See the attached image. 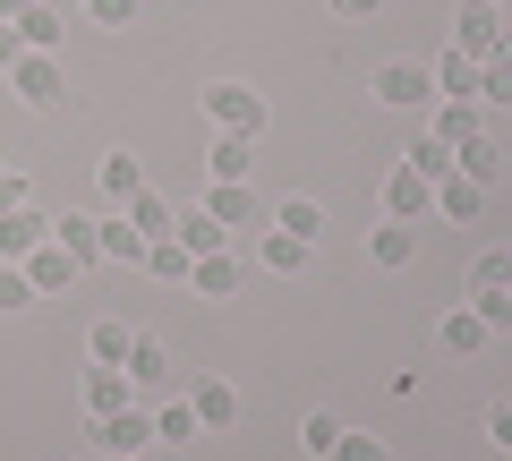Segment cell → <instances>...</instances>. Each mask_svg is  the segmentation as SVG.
I'll return each mask as SVG.
<instances>
[{
  "label": "cell",
  "instance_id": "1",
  "mask_svg": "<svg viewBox=\"0 0 512 461\" xmlns=\"http://www.w3.org/2000/svg\"><path fill=\"white\" fill-rule=\"evenodd\" d=\"M9 86H18V103H26V111H77V94H69V69H60V52H18Z\"/></svg>",
  "mask_w": 512,
  "mask_h": 461
},
{
  "label": "cell",
  "instance_id": "2",
  "mask_svg": "<svg viewBox=\"0 0 512 461\" xmlns=\"http://www.w3.org/2000/svg\"><path fill=\"white\" fill-rule=\"evenodd\" d=\"M205 120H214L222 137H265V94L222 77V86H205Z\"/></svg>",
  "mask_w": 512,
  "mask_h": 461
},
{
  "label": "cell",
  "instance_id": "3",
  "mask_svg": "<svg viewBox=\"0 0 512 461\" xmlns=\"http://www.w3.org/2000/svg\"><path fill=\"white\" fill-rule=\"evenodd\" d=\"M453 52H470L478 69H487V60H504V52H512L504 9H487V0H461V18H453Z\"/></svg>",
  "mask_w": 512,
  "mask_h": 461
},
{
  "label": "cell",
  "instance_id": "4",
  "mask_svg": "<svg viewBox=\"0 0 512 461\" xmlns=\"http://www.w3.org/2000/svg\"><path fill=\"white\" fill-rule=\"evenodd\" d=\"M154 444V410L146 402H128V410H111V419H94V453L103 461H137Z\"/></svg>",
  "mask_w": 512,
  "mask_h": 461
},
{
  "label": "cell",
  "instance_id": "5",
  "mask_svg": "<svg viewBox=\"0 0 512 461\" xmlns=\"http://www.w3.org/2000/svg\"><path fill=\"white\" fill-rule=\"evenodd\" d=\"M376 103H393V111H410V103H436V77H427L419 60H384V69H376Z\"/></svg>",
  "mask_w": 512,
  "mask_h": 461
},
{
  "label": "cell",
  "instance_id": "6",
  "mask_svg": "<svg viewBox=\"0 0 512 461\" xmlns=\"http://www.w3.org/2000/svg\"><path fill=\"white\" fill-rule=\"evenodd\" d=\"M188 410H197L205 436H222V427H239V385H222V376H197V385H188Z\"/></svg>",
  "mask_w": 512,
  "mask_h": 461
},
{
  "label": "cell",
  "instance_id": "7",
  "mask_svg": "<svg viewBox=\"0 0 512 461\" xmlns=\"http://www.w3.org/2000/svg\"><path fill=\"white\" fill-rule=\"evenodd\" d=\"M52 240V222L35 214V205H18V214H0V265H26L35 248Z\"/></svg>",
  "mask_w": 512,
  "mask_h": 461
},
{
  "label": "cell",
  "instance_id": "8",
  "mask_svg": "<svg viewBox=\"0 0 512 461\" xmlns=\"http://www.w3.org/2000/svg\"><path fill=\"white\" fill-rule=\"evenodd\" d=\"M120 368H128V385H137V393H154V385L171 376V351H163V333H137Z\"/></svg>",
  "mask_w": 512,
  "mask_h": 461
},
{
  "label": "cell",
  "instance_id": "9",
  "mask_svg": "<svg viewBox=\"0 0 512 461\" xmlns=\"http://www.w3.org/2000/svg\"><path fill=\"white\" fill-rule=\"evenodd\" d=\"M427 205H436V188H427L419 171H393V180H384V222H419Z\"/></svg>",
  "mask_w": 512,
  "mask_h": 461
},
{
  "label": "cell",
  "instance_id": "10",
  "mask_svg": "<svg viewBox=\"0 0 512 461\" xmlns=\"http://www.w3.org/2000/svg\"><path fill=\"white\" fill-rule=\"evenodd\" d=\"M205 214H214L222 231H239V222H256V214H265V205L248 197V180H214V188H205Z\"/></svg>",
  "mask_w": 512,
  "mask_h": 461
},
{
  "label": "cell",
  "instance_id": "11",
  "mask_svg": "<svg viewBox=\"0 0 512 461\" xmlns=\"http://www.w3.org/2000/svg\"><path fill=\"white\" fill-rule=\"evenodd\" d=\"M427 77H436V103H478V60L470 52H444Z\"/></svg>",
  "mask_w": 512,
  "mask_h": 461
},
{
  "label": "cell",
  "instance_id": "12",
  "mask_svg": "<svg viewBox=\"0 0 512 461\" xmlns=\"http://www.w3.org/2000/svg\"><path fill=\"white\" fill-rule=\"evenodd\" d=\"M137 402V385H128V368H94L86 376V419H111V410Z\"/></svg>",
  "mask_w": 512,
  "mask_h": 461
},
{
  "label": "cell",
  "instance_id": "13",
  "mask_svg": "<svg viewBox=\"0 0 512 461\" xmlns=\"http://www.w3.org/2000/svg\"><path fill=\"white\" fill-rule=\"evenodd\" d=\"M308 257H316V240H291V231H265L256 240V265L265 274H308Z\"/></svg>",
  "mask_w": 512,
  "mask_h": 461
},
{
  "label": "cell",
  "instance_id": "14",
  "mask_svg": "<svg viewBox=\"0 0 512 461\" xmlns=\"http://www.w3.org/2000/svg\"><path fill=\"white\" fill-rule=\"evenodd\" d=\"M94 180H103V197H111V214H120L128 197H137V188H146V171H137V154H103V163H94Z\"/></svg>",
  "mask_w": 512,
  "mask_h": 461
},
{
  "label": "cell",
  "instance_id": "15",
  "mask_svg": "<svg viewBox=\"0 0 512 461\" xmlns=\"http://www.w3.org/2000/svg\"><path fill=\"white\" fill-rule=\"evenodd\" d=\"M94 231H103V265H146V231H137L128 214H103Z\"/></svg>",
  "mask_w": 512,
  "mask_h": 461
},
{
  "label": "cell",
  "instance_id": "16",
  "mask_svg": "<svg viewBox=\"0 0 512 461\" xmlns=\"http://www.w3.org/2000/svg\"><path fill=\"white\" fill-rule=\"evenodd\" d=\"M26 282H35V299H43V291H69V282H77V265H69V248H60V240H43L35 257H26Z\"/></svg>",
  "mask_w": 512,
  "mask_h": 461
},
{
  "label": "cell",
  "instance_id": "17",
  "mask_svg": "<svg viewBox=\"0 0 512 461\" xmlns=\"http://www.w3.org/2000/svg\"><path fill=\"white\" fill-rule=\"evenodd\" d=\"M367 257H376V265H384V274H402V265H410V257H419V222H384L376 240H367Z\"/></svg>",
  "mask_w": 512,
  "mask_h": 461
},
{
  "label": "cell",
  "instance_id": "18",
  "mask_svg": "<svg viewBox=\"0 0 512 461\" xmlns=\"http://www.w3.org/2000/svg\"><path fill=\"white\" fill-rule=\"evenodd\" d=\"M52 240L69 248V265H77V274H86V265H103V231H94L86 214H69V222H52Z\"/></svg>",
  "mask_w": 512,
  "mask_h": 461
},
{
  "label": "cell",
  "instance_id": "19",
  "mask_svg": "<svg viewBox=\"0 0 512 461\" xmlns=\"http://www.w3.org/2000/svg\"><path fill=\"white\" fill-rule=\"evenodd\" d=\"M487 342H495V333L478 325L470 308H453V316H444V325H436V351H453V359H470V351H487Z\"/></svg>",
  "mask_w": 512,
  "mask_h": 461
},
{
  "label": "cell",
  "instance_id": "20",
  "mask_svg": "<svg viewBox=\"0 0 512 461\" xmlns=\"http://www.w3.org/2000/svg\"><path fill=\"white\" fill-rule=\"evenodd\" d=\"M128 342H137V325H128V316H103V325L86 333V359H94V368H120Z\"/></svg>",
  "mask_w": 512,
  "mask_h": 461
},
{
  "label": "cell",
  "instance_id": "21",
  "mask_svg": "<svg viewBox=\"0 0 512 461\" xmlns=\"http://www.w3.org/2000/svg\"><path fill=\"white\" fill-rule=\"evenodd\" d=\"M453 171H461V180H478V188H495V180H504V154H495L487 137H461V146H453Z\"/></svg>",
  "mask_w": 512,
  "mask_h": 461
},
{
  "label": "cell",
  "instance_id": "22",
  "mask_svg": "<svg viewBox=\"0 0 512 461\" xmlns=\"http://www.w3.org/2000/svg\"><path fill=\"white\" fill-rule=\"evenodd\" d=\"M188 291H197V299H231V291H239V265L214 248V257H197V265H188Z\"/></svg>",
  "mask_w": 512,
  "mask_h": 461
},
{
  "label": "cell",
  "instance_id": "23",
  "mask_svg": "<svg viewBox=\"0 0 512 461\" xmlns=\"http://www.w3.org/2000/svg\"><path fill=\"white\" fill-rule=\"evenodd\" d=\"M478 205H487V188H478V180H461V171H453V180H436V214L444 222H478Z\"/></svg>",
  "mask_w": 512,
  "mask_h": 461
},
{
  "label": "cell",
  "instance_id": "24",
  "mask_svg": "<svg viewBox=\"0 0 512 461\" xmlns=\"http://www.w3.org/2000/svg\"><path fill=\"white\" fill-rule=\"evenodd\" d=\"M171 240H180L188 257H214V248L231 240V231H222V222H214V214H205V205H197V214H180V222H171Z\"/></svg>",
  "mask_w": 512,
  "mask_h": 461
},
{
  "label": "cell",
  "instance_id": "25",
  "mask_svg": "<svg viewBox=\"0 0 512 461\" xmlns=\"http://www.w3.org/2000/svg\"><path fill=\"white\" fill-rule=\"evenodd\" d=\"M265 222H274V231H291V240H316V231H325V205H316V197H282Z\"/></svg>",
  "mask_w": 512,
  "mask_h": 461
},
{
  "label": "cell",
  "instance_id": "26",
  "mask_svg": "<svg viewBox=\"0 0 512 461\" xmlns=\"http://www.w3.org/2000/svg\"><path fill=\"white\" fill-rule=\"evenodd\" d=\"M205 171H214V180H248V171H256V137H214Z\"/></svg>",
  "mask_w": 512,
  "mask_h": 461
},
{
  "label": "cell",
  "instance_id": "27",
  "mask_svg": "<svg viewBox=\"0 0 512 461\" xmlns=\"http://www.w3.org/2000/svg\"><path fill=\"white\" fill-rule=\"evenodd\" d=\"M120 214H128V222H137V231H146V240H171V222H180V214H171V205H163V197H154V188H137V197H128V205H120Z\"/></svg>",
  "mask_w": 512,
  "mask_h": 461
},
{
  "label": "cell",
  "instance_id": "28",
  "mask_svg": "<svg viewBox=\"0 0 512 461\" xmlns=\"http://www.w3.org/2000/svg\"><path fill=\"white\" fill-rule=\"evenodd\" d=\"M402 171H419L427 188H436V180H453V146H444V137H419V146L402 154Z\"/></svg>",
  "mask_w": 512,
  "mask_h": 461
},
{
  "label": "cell",
  "instance_id": "29",
  "mask_svg": "<svg viewBox=\"0 0 512 461\" xmlns=\"http://www.w3.org/2000/svg\"><path fill=\"white\" fill-rule=\"evenodd\" d=\"M60 26H69L60 9H18V43L26 52H60Z\"/></svg>",
  "mask_w": 512,
  "mask_h": 461
},
{
  "label": "cell",
  "instance_id": "30",
  "mask_svg": "<svg viewBox=\"0 0 512 461\" xmlns=\"http://www.w3.org/2000/svg\"><path fill=\"white\" fill-rule=\"evenodd\" d=\"M197 436H205V427H197V410H188V402L154 410V444H197Z\"/></svg>",
  "mask_w": 512,
  "mask_h": 461
},
{
  "label": "cell",
  "instance_id": "31",
  "mask_svg": "<svg viewBox=\"0 0 512 461\" xmlns=\"http://www.w3.org/2000/svg\"><path fill=\"white\" fill-rule=\"evenodd\" d=\"M188 265H197V257H188L180 240H146V274L154 282H188Z\"/></svg>",
  "mask_w": 512,
  "mask_h": 461
},
{
  "label": "cell",
  "instance_id": "32",
  "mask_svg": "<svg viewBox=\"0 0 512 461\" xmlns=\"http://www.w3.org/2000/svg\"><path fill=\"white\" fill-rule=\"evenodd\" d=\"M299 444H308L316 461H333V444H342V419H333V410H308V419H299Z\"/></svg>",
  "mask_w": 512,
  "mask_h": 461
},
{
  "label": "cell",
  "instance_id": "33",
  "mask_svg": "<svg viewBox=\"0 0 512 461\" xmlns=\"http://www.w3.org/2000/svg\"><path fill=\"white\" fill-rule=\"evenodd\" d=\"M427 137H444V146L478 137V103H444V111H436V129H427Z\"/></svg>",
  "mask_w": 512,
  "mask_h": 461
},
{
  "label": "cell",
  "instance_id": "34",
  "mask_svg": "<svg viewBox=\"0 0 512 461\" xmlns=\"http://www.w3.org/2000/svg\"><path fill=\"white\" fill-rule=\"evenodd\" d=\"M470 291H512V248H487L470 265Z\"/></svg>",
  "mask_w": 512,
  "mask_h": 461
},
{
  "label": "cell",
  "instance_id": "35",
  "mask_svg": "<svg viewBox=\"0 0 512 461\" xmlns=\"http://www.w3.org/2000/svg\"><path fill=\"white\" fill-rule=\"evenodd\" d=\"M35 308V282H26V265H0V316Z\"/></svg>",
  "mask_w": 512,
  "mask_h": 461
},
{
  "label": "cell",
  "instance_id": "36",
  "mask_svg": "<svg viewBox=\"0 0 512 461\" xmlns=\"http://www.w3.org/2000/svg\"><path fill=\"white\" fill-rule=\"evenodd\" d=\"M470 316H478L487 333H504V325H512V291H470Z\"/></svg>",
  "mask_w": 512,
  "mask_h": 461
},
{
  "label": "cell",
  "instance_id": "37",
  "mask_svg": "<svg viewBox=\"0 0 512 461\" xmlns=\"http://www.w3.org/2000/svg\"><path fill=\"white\" fill-rule=\"evenodd\" d=\"M478 94H487V103H504V111H512V52H504V60H487V69H478Z\"/></svg>",
  "mask_w": 512,
  "mask_h": 461
},
{
  "label": "cell",
  "instance_id": "38",
  "mask_svg": "<svg viewBox=\"0 0 512 461\" xmlns=\"http://www.w3.org/2000/svg\"><path fill=\"white\" fill-rule=\"evenodd\" d=\"M333 461H393V453H384L376 436H359V427H342V444H333Z\"/></svg>",
  "mask_w": 512,
  "mask_h": 461
},
{
  "label": "cell",
  "instance_id": "39",
  "mask_svg": "<svg viewBox=\"0 0 512 461\" xmlns=\"http://www.w3.org/2000/svg\"><path fill=\"white\" fill-rule=\"evenodd\" d=\"M18 205H35V188H26V171H0V214H18Z\"/></svg>",
  "mask_w": 512,
  "mask_h": 461
},
{
  "label": "cell",
  "instance_id": "40",
  "mask_svg": "<svg viewBox=\"0 0 512 461\" xmlns=\"http://www.w3.org/2000/svg\"><path fill=\"white\" fill-rule=\"evenodd\" d=\"M94 26H137V0H86Z\"/></svg>",
  "mask_w": 512,
  "mask_h": 461
},
{
  "label": "cell",
  "instance_id": "41",
  "mask_svg": "<svg viewBox=\"0 0 512 461\" xmlns=\"http://www.w3.org/2000/svg\"><path fill=\"white\" fill-rule=\"evenodd\" d=\"M487 436H495V444L512 453V402H495V410H487Z\"/></svg>",
  "mask_w": 512,
  "mask_h": 461
},
{
  "label": "cell",
  "instance_id": "42",
  "mask_svg": "<svg viewBox=\"0 0 512 461\" xmlns=\"http://www.w3.org/2000/svg\"><path fill=\"white\" fill-rule=\"evenodd\" d=\"M18 52H26V43H18V26H0V77L18 69Z\"/></svg>",
  "mask_w": 512,
  "mask_h": 461
},
{
  "label": "cell",
  "instance_id": "43",
  "mask_svg": "<svg viewBox=\"0 0 512 461\" xmlns=\"http://www.w3.org/2000/svg\"><path fill=\"white\" fill-rule=\"evenodd\" d=\"M333 9H342V18H376L384 0H333Z\"/></svg>",
  "mask_w": 512,
  "mask_h": 461
},
{
  "label": "cell",
  "instance_id": "44",
  "mask_svg": "<svg viewBox=\"0 0 512 461\" xmlns=\"http://www.w3.org/2000/svg\"><path fill=\"white\" fill-rule=\"evenodd\" d=\"M0 26H18V0H0Z\"/></svg>",
  "mask_w": 512,
  "mask_h": 461
},
{
  "label": "cell",
  "instance_id": "45",
  "mask_svg": "<svg viewBox=\"0 0 512 461\" xmlns=\"http://www.w3.org/2000/svg\"><path fill=\"white\" fill-rule=\"evenodd\" d=\"M487 9H504V0H487Z\"/></svg>",
  "mask_w": 512,
  "mask_h": 461
}]
</instances>
